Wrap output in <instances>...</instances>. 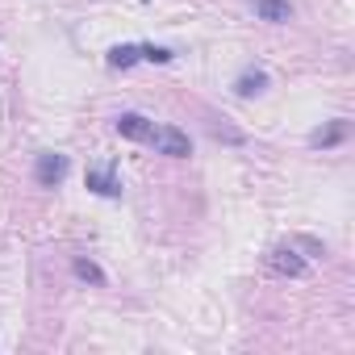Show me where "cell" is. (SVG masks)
<instances>
[{"label": "cell", "mask_w": 355, "mask_h": 355, "mask_svg": "<svg viewBox=\"0 0 355 355\" xmlns=\"http://www.w3.org/2000/svg\"><path fill=\"white\" fill-rule=\"evenodd\" d=\"M150 146L167 159H189L193 155V138L180 130V125H155L150 130Z\"/></svg>", "instance_id": "obj_1"}, {"label": "cell", "mask_w": 355, "mask_h": 355, "mask_svg": "<svg viewBox=\"0 0 355 355\" xmlns=\"http://www.w3.org/2000/svg\"><path fill=\"white\" fill-rule=\"evenodd\" d=\"M297 251H305V259H318V255H326V247L318 243V239H309V234H297V239H288Z\"/></svg>", "instance_id": "obj_12"}, {"label": "cell", "mask_w": 355, "mask_h": 355, "mask_svg": "<svg viewBox=\"0 0 355 355\" xmlns=\"http://www.w3.org/2000/svg\"><path fill=\"white\" fill-rule=\"evenodd\" d=\"M84 189H88V193H96V197L117 201V197H121V175H117V163L88 167V171H84Z\"/></svg>", "instance_id": "obj_3"}, {"label": "cell", "mask_w": 355, "mask_h": 355, "mask_svg": "<svg viewBox=\"0 0 355 355\" xmlns=\"http://www.w3.org/2000/svg\"><path fill=\"white\" fill-rule=\"evenodd\" d=\"M113 130H117L121 138H130V142H150L155 121H150V117H142V113H121V117L113 121Z\"/></svg>", "instance_id": "obj_7"}, {"label": "cell", "mask_w": 355, "mask_h": 355, "mask_svg": "<svg viewBox=\"0 0 355 355\" xmlns=\"http://www.w3.org/2000/svg\"><path fill=\"white\" fill-rule=\"evenodd\" d=\"M71 272H76L84 284H92V288H105V284H109V276H105L92 259H84V255H76V259H71Z\"/></svg>", "instance_id": "obj_10"}, {"label": "cell", "mask_w": 355, "mask_h": 355, "mask_svg": "<svg viewBox=\"0 0 355 355\" xmlns=\"http://www.w3.org/2000/svg\"><path fill=\"white\" fill-rule=\"evenodd\" d=\"M209 130H214V138H222V142H243L239 130H226V125H209Z\"/></svg>", "instance_id": "obj_13"}, {"label": "cell", "mask_w": 355, "mask_h": 355, "mask_svg": "<svg viewBox=\"0 0 355 355\" xmlns=\"http://www.w3.org/2000/svg\"><path fill=\"white\" fill-rule=\"evenodd\" d=\"M347 134H351V121H347V117H334V121H326V125H318V130L309 134V146H313V150H330V146H338Z\"/></svg>", "instance_id": "obj_5"}, {"label": "cell", "mask_w": 355, "mask_h": 355, "mask_svg": "<svg viewBox=\"0 0 355 355\" xmlns=\"http://www.w3.org/2000/svg\"><path fill=\"white\" fill-rule=\"evenodd\" d=\"M268 88H272V80H268L263 67H247V71H239V80H234V96H243V101L263 96Z\"/></svg>", "instance_id": "obj_6"}, {"label": "cell", "mask_w": 355, "mask_h": 355, "mask_svg": "<svg viewBox=\"0 0 355 355\" xmlns=\"http://www.w3.org/2000/svg\"><path fill=\"white\" fill-rule=\"evenodd\" d=\"M305 268H309V259L293 243H280L268 251V272H276V276H305Z\"/></svg>", "instance_id": "obj_4"}, {"label": "cell", "mask_w": 355, "mask_h": 355, "mask_svg": "<svg viewBox=\"0 0 355 355\" xmlns=\"http://www.w3.org/2000/svg\"><path fill=\"white\" fill-rule=\"evenodd\" d=\"M67 171H71V159H67V155H59V150H42L38 163H34V180H38L42 189H59V184L67 180Z\"/></svg>", "instance_id": "obj_2"}, {"label": "cell", "mask_w": 355, "mask_h": 355, "mask_svg": "<svg viewBox=\"0 0 355 355\" xmlns=\"http://www.w3.org/2000/svg\"><path fill=\"white\" fill-rule=\"evenodd\" d=\"M138 59H142V55H138L134 42H117V46H109V55H105V63H109L113 71H130Z\"/></svg>", "instance_id": "obj_9"}, {"label": "cell", "mask_w": 355, "mask_h": 355, "mask_svg": "<svg viewBox=\"0 0 355 355\" xmlns=\"http://www.w3.org/2000/svg\"><path fill=\"white\" fill-rule=\"evenodd\" d=\"M251 13L259 21H272V26H284L293 17V5L288 0H251Z\"/></svg>", "instance_id": "obj_8"}, {"label": "cell", "mask_w": 355, "mask_h": 355, "mask_svg": "<svg viewBox=\"0 0 355 355\" xmlns=\"http://www.w3.org/2000/svg\"><path fill=\"white\" fill-rule=\"evenodd\" d=\"M138 55H142L146 63H171V59H175V51H167V46H155V42H142V46H138Z\"/></svg>", "instance_id": "obj_11"}]
</instances>
